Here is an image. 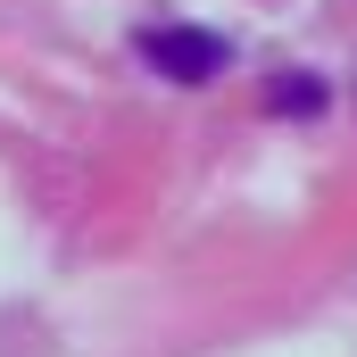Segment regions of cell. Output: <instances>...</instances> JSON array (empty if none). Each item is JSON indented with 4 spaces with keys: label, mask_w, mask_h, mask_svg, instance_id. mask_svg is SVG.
Masks as SVG:
<instances>
[{
    "label": "cell",
    "mask_w": 357,
    "mask_h": 357,
    "mask_svg": "<svg viewBox=\"0 0 357 357\" xmlns=\"http://www.w3.org/2000/svg\"><path fill=\"white\" fill-rule=\"evenodd\" d=\"M142 59L167 75V84H208V75H225V33H199V25H150L142 33Z\"/></svg>",
    "instance_id": "cell-1"
},
{
    "label": "cell",
    "mask_w": 357,
    "mask_h": 357,
    "mask_svg": "<svg viewBox=\"0 0 357 357\" xmlns=\"http://www.w3.org/2000/svg\"><path fill=\"white\" fill-rule=\"evenodd\" d=\"M316 100H324L316 84H274V108H316Z\"/></svg>",
    "instance_id": "cell-2"
}]
</instances>
